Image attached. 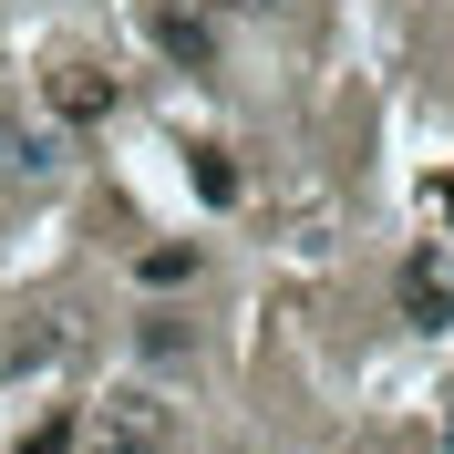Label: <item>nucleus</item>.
<instances>
[{
    "instance_id": "obj_6",
    "label": "nucleus",
    "mask_w": 454,
    "mask_h": 454,
    "mask_svg": "<svg viewBox=\"0 0 454 454\" xmlns=\"http://www.w3.org/2000/svg\"><path fill=\"white\" fill-rule=\"evenodd\" d=\"M207 11H279V0H207Z\"/></svg>"
},
{
    "instance_id": "obj_3",
    "label": "nucleus",
    "mask_w": 454,
    "mask_h": 454,
    "mask_svg": "<svg viewBox=\"0 0 454 454\" xmlns=\"http://www.w3.org/2000/svg\"><path fill=\"white\" fill-rule=\"evenodd\" d=\"M52 104H62V114H104V104H114V73H93V62H62Z\"/></svg>"
},
{
    "instance_id": "obj_4",
    "label": "nucleus",
    "mask_w": 454,
    "mask_h": 454,
    "mask_svg": "<svg viewBox=\"0 0 454 454\" xmlns=\"http://www.w3.org/2000/svg\"><path fill=\"white\" fill-rule=\"evenodd\" d=\"M145 279H155V289H176V279H197V248H155V258H145Z\"/></svg>"
},
{
    "instance_id": "obj_1",
    "label": "nucleus",
    "mask_w": 454,
    "mask_h": 454,
    "mask_svg": "<svg viewBox=\"0 0 454 454\" xmlns=\"http://www.w3.org/2000/svg\"><path fill=\"white\" fill-rule=\"evenodd\" d=\"M83 454H176V413L155 393H104L83 413Z\"/></svg>"
},
{
    "instance_id": "obj_2",
    "label": "nucleus",
    "mask_w": 454,
    "mask_h": 454,
    "mask_svg": "<svg viewBox=\"0 0 454 454\" xmlns=\"http://www.w3.org/2000/svg\"><path fill=\"white\" fill-rule=\"evenodd\" d=\"M403 310H413V331H444V320H454V289H444V269H434V258H413V269H403Z\"/></svg>"
},
{
    "instance_id": "obj_5",
    "label": "nucleus",
    "mask_w": 454,
    "mask_h": 454,
    "mask_svg": "<svg viewBox=\"0 0 454 454\" xmlns=\"http://www.w3.org/2000/svg\"><path fill=\"white\" fill-rule=\"evenodd\" d=\"M11 155H21V135H11V114H0V166H11Z\"/></svg>"
}]
</instances>
